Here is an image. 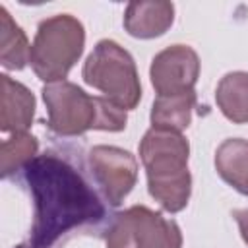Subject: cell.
<instances>
[{"label": "cell", "instance_id": "cell-13", "mask_svg": "<svg viewBox=\"0 0 248 248\" xmlns=\"http://www.w3.org/2000/svg\"><path fill=\"white\" fill-rule=\"evenodd\" d=\"M196 107V93H182L170 97H157L151 107V128L180 132L192 122V110Z\"/></svg>", "mask_w": 248, "mask_h": 248}, {"label": "cell", "instance_id": "cell-16", "mask_svg": "<svg viewBox=\"0 0 248 248\" xmlns=\"http://www.w3.org/2000/svg\"><path fill=\"white\" fill-rule=\"evenodd\" d=\"M232 217L238 225V231H240V236L242 240L248 244V209H234L232 211Z\"/></svg>", "mask_w": 248, "mask_h": 248}, {"label": "cell", "instance_id": "cell-10", "mask_svg": "<svg viewBox=\"0 0 248 248\" xmlns=\"http://www.w3.org/2000/svg\"><path fill=\"white\" fill-rule=\"evenodd\" d=\"M2 85V112L0 130L2 132H27L35 116V95L23 83L12 79L8 74L0 76Z\"/></svg>", "mask_w": 248, "mask_h": 248}, {"label": "cell", "instance_id": "cell-4", "mask_svg": "<svg viewBox=\"0 0 248 248\" xmlns=\"http://www.w3.org/2000/svg\"><path fill=\"white\" fill-rule=\"evenodd\" d=\"M85 46L83 23L70 14H56L39 23L31 43L29 64L46 83L64 81Z\"/></svg>", "mask_w": 248, "mask_h": 248}, {"label": "cell", "instance_id": "cell-8", "mask_svg": "<svg viewBox=\"0 0 248 248\" xmlns=\"http://www.w3.org/2000/svg\"><path fill=\"white\" fill-rule=\"evenodd\" d=\"M149 78L157 97L190 93L200 78V56L188 45H170L153 56Z\"/></svg>", "mask_w": 248, "mask_h": 248}, {"label": "cell", "instance_id": "cell-5", "mask_svg": "<svg viewBox=\"0 0 248 248\" xmlns=\"http://www.w3.org/2000/svg\"><path fill=\"white\" fill-rule=\"evenodd\" d=\"M81 78L124 110L138 107L141 83L132 54L112 39L99 41L83 62Z\"/></svg>", "mask_w": 248, "mask_h": 248}, {"label": "cell", "instance_id": "cell-6", "mask_svg": "<svg viewBox=\"0 0 248 248\" xmlns=\"http://www.w3.org/2000/svg\"><path fill=\"white\" fill-rule=\"evenodd\" d=\"M107 248H182L176 221L145 205H132L116 213L105 227Z\"/></svg>", "mask_w": 248, "mask_h": 248}, {"label": "cell", "instance_id": "cell-3", "mask_svg": "<svg viewBox=\"0 0 248 248\" xmlns=\"http://www.w3.org/2000/svg\"><path fill=\"white\" fill-rule=\"evenodd\" d=\"M43 101L48 112L46 128L60 138L83 136L89 130L122 132L126 110L107 97L87 95L72 81H54L43 87Z\"/></svg>", "mask_w": 248, "mask_h": 248}, {"label": "cell", "instance_id": "cell-1", "mask_svg": "<svg viewBox=\"0 0 248 248\" xmlns=\"http://www.w3.org/2000/svg\"><path fill=\"white\" fill-rule=\"evenodd\" d=\"M21 178L33 200V248H54L74 232L101 231L108 223L107 202L76 157L45 151L21 170Z\"/></svg>", "mask_w": 248, "mask_h": 248}, {"label": "cell", "instance_id": "cell-15", "mask_svg": "<svg viewBox=\"0 0 248 248\" xmlns=\"http://www.w3.org/2000/svg\"><path fill=\"white\" fill-rule=\"evenodd\" d=\"M39 151V141L35 136L27 132H19L10 136L0 145V170L2 178H12L14 174L21 172Z\"/></svg>", "mask_w": 248, "mask_h": 248}, {"label": "cell", "instance_id": "cell-2", "mask_svg": "<svg viewBox=\"0 0 248 248\" xmlns=\"http://www.w3.org/2000/svg\"><path fill=\"white\" fill-rule=\"evenodd\" d=\"M188 157L190 143L180 132L149 128L140 141L149 196L169 213H178L188 205L192 194Z\"/></svg>", "mask_w": 248, "mask_h": 248}, {"label": "cell", "instance_id": "cell-17", "mask_svg": "<svg viewBox=\"0 0 248 248\" xmlns=\"http://www.w3.org/2000/svg\"><path fill=\"white\" fill-rule=\"evenodd\" d=\"M244 196H248V188H246V192H244Z\"/></svg>", "mask_w": 248, "mask_h": 248}, {"label": "cell", "instance_id": "cell-11", "mask_svg": "<svg viewBox=\"0 0 248 248\" xmlns=\"http://www.w3.org/2000/svg\"><path fill=\"white\" fill-rule=\"evenodd\" d=\"M215 169L227 184L244 194L248 188V140H225L215 151Z\"/></svg>", "mask_w": 248, "mask_h": 248}, {"label": "cell", "instance_id": "cell-12", "mask_svg": "<svg viewBox=\"0 0 248 248\" xmlns=\"http://www.w3.org/2000/svg\"><path fill=\"white\" fill-rule=\"evenodd\" d=\"M219 110L232 124H248V72H229L215 91Z\"/></svg>", "mask_w": 248, "mask_h": 248}, {"label": "cell", "instance_id": "cell-14", "mask_svg": "<svg viewBox=\"0 0 248 248\" xmlns=\"http://www.w3.org/2000/svg\"><path fill=\"white\" fill-rule=\"evenodd\" d=\"M31 58V45L10 12L0 8V64L6 70H23Z\"/></svg>", "mask_w": 248, "mask_h": 248}, {"label": "cell", "instance_id": "cell-7", "mask_svg": "<svg viewBox=\"0 0 248 248\" xmlns=\"http://www.w3.org/2000/svg\"><path fill=\"white\" fill-rule=\"evenodd\" d=\"M87 172L103 200L110 207H116L136 186L138 161L122 147L93 145L87 151Z\"/></svg>", "mask_w": 248, "mask_h": 248}, {"label": "cell", "instance_id": "cell-9", "mask_svg": "<svg viewBox=\"0 0 248 248\" xmlns=\"http://www.w3.org/2000/svg\"><path fill=\"white\" fill-rule=\"evenodd\" d=\"M174 21V4L167 0L130 2L124 10V29L136 39L165 35Z\"/></svg>", "mask_w": 248, "mask_h": 248}]
</instances>
